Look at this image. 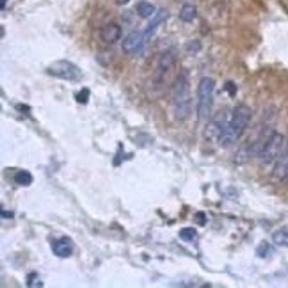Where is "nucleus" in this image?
I'll use <instances>...</instances> for the list:
<instances>
[{
  "label": "nucleus",
  "mask_w": 288,
  "mask_h": 288,
  "mask_svg": "<svg viewBox=\"0 0 288 288\" xmlns=\"http://www.w3.org/2000/svg\"><path fill=\"white\" fill-rule=\"evenodd\" d=\"M87 96H89V89H82V92H78V94H76V102H82V104H86Z\"/></svg>",
  "instance_id": "6ab92c4d"
},
{
  "label": "nucleus",
  "mask_w": 288,
  "mask_h": 288,
  "mask_svg": "<svg viewBox=\"0 0 288 288\" xmlns=\"http://www.w3.org/2000/svg\"><path fill=\"white\" fill-rule=\"evenodd\" d=\"M178 16H180V20H182V22H185V23L194 22V20H196V16H197L196 6H192V4H183V7L180 9Z\"/></svg>",
  "instance_id": "ddd939ff"
},
{
  "label": "nucleus",
  "mask_w": 288,
  "mask_h": 288,
  "mask_svg": "<svg viewBox=\"0 0 288 288\" xmlns=\"http://www.w3.org/2000/svg\"><path fill=\"white\" fill-rule=\"evenodd\" d=\"M287 180H288V174H287Z\"/></svg>",
  "instance_id": "b1692460"
},
{
  "label": "nucleus",
  "mask_w": 288,
  "mask_h": 288,
  "mask_svg": "<svg viewBox=\"0 0 288 288\" xmlns=\"http://www.w3.org/2000/svg\"><path fill=\"white\" fill-rule=\"evenodd\" d=\"M174 62H176L174 52H164V54H160V57H158L157 61V70H155V82H157V84L164 82L166 75L173 70Z\"/></svg>",
  "instance_id": "0eeeda50"
},
{
  "label": "nucleus",
  "mask_w": 288,
  "mask_h": 288,
  "mask_svg": "<svg viewBox=\"0 0 288 288\" xmlns=\"http://www.w3.org/2000/svg\"><path fill=\"white\" fill-rule=\"evenodd\" d=\"M157 11H158L157 7L153 6V4H150V2H141V4L137 6V13H139L141 18H153Z\"/></svg>",
  "instance_id": "2eb2a0df"
},
{
  "label": "nucleus",
  "mask_w": 288,
  "mask_h": 288,
  "mask_svg": "<svg viewBox=\"0 0 288 288\" xmlns=\"http://www.w3.org/2000/svg\"><path fill=\"white\" fill-rule=\"evenodd\" d=\"M251 121V109L245 104L237 105L231 112V118L228 120V125L224 128V132L219 137V146L229 148L231 144L239 141L240 136L247 130Z\"/></svg>",
  "instance_id": "f257e3e1"
},
{
  "label": "nucleus",
  "mask_w": 288,
  "mask_h": 288,
  "mask_svg": "<svg viewBox=\"0 0 288 288\" xmlns=\"http://www.w3.org/2000/svg\"><path fill=\"white\" fill-rule=\"evenodd\" d=\"M146 43L144 41V34L142 32H130L123 39V45H121V48L125 54H137L139 50L142 48V45Z\"/></svg>",
  "instance_id": "6e6552de"
},
{
  "label": "nucleus",
  "mask_w": 288,
  "mask_h": 288,
  "mask_svg": "<svg viewBox=\"0 0 288 288\" xmlns=\"http://www.w3.org/2000/svg\"><path fill=\"white\" fill-rule=\"evenodd\" d=\"M46 73L55 76V78H59V80H68V82L80 80V76H82L80 68L76 64H73L71 61H66V59L52 62V64L46 68Z\"/></svg>",
  "instance_id": "39448f33"
},
{
  "label": "nucleus",
  "mask_w": 288,
  "mask_h": 288,
  "mask_svg": "<svg viewBox=\"0 0 288 288\" xmlns=\"http://www.w3.org/2000/svg\"><path fill=\"white\" fill-rule=\"evenodd\" d=\"M2 217H4V219H6V217H13V213L11 212L7 213V210H2Z\"/></svg>",
  "instance_id": "412c9836"
},
{
  "label": "nucleus",
  "mask_w": 288,
  "mask_h": 288,
  "mask_svg": "<svg viewBox=\"0 0 288 288\" xmlns=\"http://www.w3.org/2000/svg\"><path fill=\"white\" fill-rule=\"evenodd\" d=\"M213 92H215V80L210 76L201 78L197 84V118L208 120L213 107Z\"/></svg>",
  "instance_id": "7ed1b4c3"
},
{
  "label": "nucleus",
  "mask_w": 288,
  "mask_h": 288,
  "mask_svg": "<svg viewBox=\"0 0 288 288\" xmlns=\"http://www.w3.org/2000/svg\"><path fill=\"white\" fill-rule=\"evenodd\" d=\"M185 48H187V52H199L201 50V43L199 41H189V43L185 45Z\"/></svg>",
  "instance_id": "a211bd4d"
},
{
  "label": "nucleus",
  "mask_w": 288,
  "mask_h": 288,
  "mask_svg": "<svg viewBox=\"0 0 288 288\" xmlns=\"http://www.w3.org/2000/svg\"><path fill=\"white\" fill-rule=\"evenodd\" d=\"M171 104H173L174 118L178 121H185L192 112V98H190V82L187 73H180L173 84L171 91Z\"/></svg>",
  "instance_id": "f03ea898"
},
{
  "label": "nucleus",
  "mask_w": 288,
  "mask_h": 288,
  "mask_svg": "<svg viewBox=\"0 0 288 288\" xmlns=\"http://www.w3.org/2000/svg\"><path fill=\"white\" fill-rule=\"evenodd\" d=\"M32 182H34V178L29 171H18V173H15V183L22 185V187H29Z\"/></svg>",
  "instance_id": "dca6fc26"
},
{
  "label": "nucleus",
  "mask_w": 288,
  "mask_h": 288,
  "mask_svg": "<svg viewBox=\"0 0 288 288\" xmlns=\"http://www.w3.org/2000/svg\"><path fill=\"white\" fill-rule=\"evenodd\" d=\"M121 38V27L118 23H105L104 27L100 29V39L107 45H112L116 41H120Z\"/></svg>",
  "instance_id": "1a4fd4ad"
},
{
  "label": "nucleus",
  "mask_w": 288,
  "mask_h": 288,
  "mask_svg": "<svg viewBox=\"0 0 288 288\" xmlns=\"http://www.w3.org/2000/svg\"><path fill=\"white\" fill-rule=\"evenodd\" d=\"M228 125V116L224 114V112H219L217 116H213L212 120L208 121L207 128H205V137H207V141H217L219 142V137L221 134L224 132Z\"/></svg>",
  "instance_id": "423d86ee"
},
{
  "label": "nucleus",
  "mask_w": 288,
  "mask_h": 288,
  "mask_svg": "<svg viewBox=\"0 0 288 288\" xmlns=\"http://www.w3.org/2000/svg\"><path fill=\"white\" fill-rule=\"evenodd\" d=\"M274 178L277 180H287V174H288V144L285 146L283 150L281 157L277 158V164H276V169H274Z\"/></svg>",
  "instance_id": "f8f14e48"
},
{
  "label": "nucleus",
  "mask_w": 288,
  "mask_h": 288,
  "mask_svg": "<svg viewBox=\"0 0 288 288\" xmlns=\"http://www.w3.org/2000/svg\"><path fill=\"white\" fill-rule=\"evenodd\" d=\"M166 18H167V11H166V9H158V11L155 13V16L152 18V22L148 23L146 29L142 30V34H144V41H150V38H152L153 34L157 32L158 25H160V23H162Z\"/></svg>",
  "instance_id": "9b49d317"
},
{
  "label": "nucleus",
  "mask_w": 288,
  "mask_h": 288,
  "mask_svg": "<svg viewBox=\"0 0 288 288\" xmlns=\"http://www.w3.org/2000/svg\"><path fill=\"white\" fill-rule=\"evenodd\" d=\"M272 242L279 247H288V228H281L272 233Z\"/></svg>",
  "instance_id": "4468645a"
},
{
  "label": "nucleus",
  "mask_w": 288,
  "mask_h": 288,
  "mask_svg": "<svg viewBox=\"0 0 288 288\" xmlns=\"http://www.w3.org/2000/svg\"><path fill=\"white\" fill-rule=\"evenodd\" d=\"M176 2H185V0H176Z\"/></svg>",
  "instance_id": "5701e85b"
},
{
  "label": "nucleus",
  "mask_w": 288,
  "mask_h": 288,
  "mask_svg": "<svg viewBox=\"0 0 288 288\" xmlns=\"http://www.w3.org/2000/svg\"><path fill=\"white\" fill-rule=\"evenodd\" d=\"M287 146V141H285V137L279 134V132H271L269 137H267L265 144L261 148L260 155H258V160L261 164H272L274 160L281 157L283 150Z\"/></svg>",
  "instance_id": "20e7f679"
},
{
  "label": "nucleus",
  "mask_w": 288,
  "mask_h": 288,
  "mask_svg": "<svg viewBox=\"0 0 288 288\" xmlns=\"http://www.w3.org/2000/svg\"><path fill=\"white\" fill-rule=\"evenodd\" d=\"M6 4H7V0H2V11L6 9Z\"/></svg>",
  "instance_id": "4be33fe9"
},
{
  "label": "nucleus",
  "mask_w": 288,
  "mask_h": 288,
  "mask_svg": "<svg viewBox=\"0 0 288 288\" xmlns=\"http://www.w3.org/2000/svg\"><path fill=\"white\" fill-rule=\"evenodd\" d=\"M128 2H130V0H116L118 6H125V4H128Z\"/></svg>",
  "instance_id": "aec40b11"
},
{
  "label": "nucleus",
  "mask_w": 288,
  "mask_h": 288,
  "mask_svg": "<svg viewBox=\"0 0 288 288\" xmlns=\"http://www.w3.org/2000/svg\"><path fill=\"white\" fill-rule=\"evenodd\" d=\"M52 251H54V255L59 256V258H68V256H71V253H73V244H71V240L66 239V237H62V239H54L52 240Z\"/></svg>",
  "instance_id": "9d476101"
},
{
  "label": "nucleus",
  "mask_w": 288,
  "mask_h": 288,
  "mask_svg": "<svg viewBox=\"0 0 288 288\" xmlns=\"http://www.w3.org/2000/svg\"><path fill=\"white\" fill-rule=\"evenodd\" d=\"M196 237H197V233H196V229H194V228L180 229V239L185 240V242H192V240L196 239Z\"/></svg>",
  "instance_id": "f3484780"
}]
</instances>
